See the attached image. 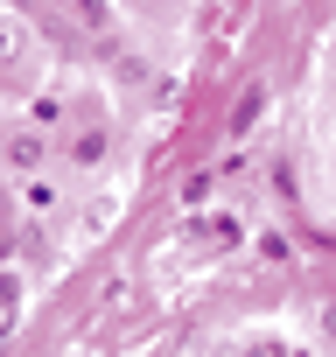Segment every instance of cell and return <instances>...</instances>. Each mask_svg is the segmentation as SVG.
<instances>
[{
  "label": "cell",
  "mask_w": 336,
  "mask_h": 357,
  "mask_svg": "<svg viewBox=\"0 0 336 357\" xmlns=\"http://www.w3.org/2000/svg\"><path fill=\"white\" fill-rule=\"evenodd\" d=\"M0 154H8L15 175H36V168L49 161V140H43L36 126H15V133H0Z\"/></svg>",
  "instance_id": "1"
},
{
  "label": "cell",
  "mask_w": 336,
  "mask_h": 357,
  "mask_svg": "<svg viewBox=\"0 0 336 357\" xmlns=\"http://www.w3.org/2000/svg\"><path fill=\"white\" fill-rule=\"evenodd\" d=\"M190 225H197L190 238H197L204 252H231V245L245 238V218H238V211H211V218H190Z\"/></svg>",
  "instance_id": "2"
},
{
  "label": "cell",
  "mask_w": 336,
  "mask_h": 357,
  "mask_svg": "<svg viewBox=\"0 0 336 357\" xmlns=\"http://www.w3.org/2000/svg\"><path fill=\"white\" fill-rule=\"evenodd\" d=\"M259 119H266V84H252V91H245V98L231 105V126H224V133H231V140H245V133H252Z\"/></svg>",
  "instance_id": "3"
},
{
  "label": "cell",
  "mask_w": 336,
  "mask_h": 357,
  "mask_svg": "<svg viewBox=\"0 0 336 357\" xmlns=\"http://www.w3.org/2000/svg\"><path fill=\"white\" fill-rule=\"evenodd\" d=\"M70 15H77L91 36H105V29H112V8H105V0H70Z\"/></svg>",
  "instance_id": "4"
},
{
  "label": "cell",
  "mask_w": 336,
  "mask_h": 357,
  "mask_svg": "<svg viewBox=\"0 0 336 357\" xmlns=\"http://www.w3.org/2000/svg\"><path fill=\"white\" fill-rule=\"evenodd\" d=\"M70 154H77V161H84V168H91V161H105V133H84V140H77V147H70Z\"/></svg>",
  "instance_id": "5"
},
{
  "label": "cell",
  "mask_w": 336,
  "mask_h": 357,
  "mask_svg": "<svg viewBox=\"0 0 336 357\" xmlns=\"http://www.w3.org/2000/svg\"><path fill=\"white\" fill-rule=\"evenodd\" d=\"M211 183H217V168H204V175H190V183H183V197L197 204V197H211Z\"/></svg>",
  "instance_id": "6"
},
{
  "label": "cell",
  "mask_w": 336,
  "mask_h": 357,
  "mask_svg": "<svg viewBox=\"0 0 336 357\" xmlns=\"http://www.w3.org/2000/svg\"><path fill=\"white\" fill-rule=\"evenodd\" d=\"M8 50H15V36H8V29H0V63H8Z\"/></svg>",
  "instance_id": "7"
},
{
  "label": "cell",
  "mask_w": 336,
  "mask_h": 357,
  "mask_svg": "<svg viewBox=\"0 0 336 357\" xmlns=\"http://www.w3.org/2000/svg\"><path fill=\"white\" fill-rule=\"evenodd\" d=\"M252 357H273V350H252Z\"/></svg>",
  "instance_id": "8"
}]
</instances>
